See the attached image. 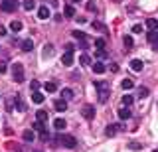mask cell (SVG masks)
<instances>
[{"label":"cell","instance_id":"6da1fadb","mask_svg":"<svg viewBox=\"0 0 158 152\" xmlns=\"http://www.w3.org/2000/svg\"><path fill=\"white\" fill-rule=\"evenodd\" d=\"M95 89L99 91V103H107V99H109V83L107 81H95Z\"/></svg>","mask_w":158,"mask_h":152},{"label":"cell","instance_id":"7a4b0ae2","mask_svg":"<svg viewBox=\"0 0 158 152\" xmlns=\"http://www.w3.org/2000/svg\"><path fill=\"white\" fill-rule=\"evenodd\" d=\"M12 79L16 83H24V79H26V75H24V65L20 61H14V65H12Z\"/></svg>","mask_w":158,"mask_h":152},{"label":"cell","instance_id":"3957f363","mask_svg":"<svg viewBox=\"0 0 158 152\" xmlns=\"http://www.w3.org/2000/svg\"><path fill=\"white\" fill-rule=\"evenodd\" d=\"M57 140H59V144L65 146V148H75L77 146V138L73 134H59Z\"/></svg>","mask_w":158,"mask_h":152},{"label":"cell","instance_id":"277c9868","mask_svg":"<svg viewBox=\"0 0 158 152\" xmlns=\"http://www.w3.org/2000/svg\"><path fill=\"white\" fill-rule=\"evenodd\" d=\"M16 8H18V0H2L0 2V10L6 12V14L16 12Z\"/></svg>","mask_w":158,"mask_h":152},{"label":"cell","instance_id":"5b68a950","mask_svg":"<svg viewBox=\"0 0 158 152\" xmlns=\"http://www.w3.org/2000/svg\"><path fill=\"white\" fill-rule=\"evenodd\" d=\"M81 115H83V119L93 121V119H95V107H93V105H85L81 109Z\"/></svg>","mask_w":158,"mask_h":152},{"label":"cell","instance_id":"8992f818","mask_svg":"<svg viewBox=\"0 0 158 152\" xmlns=\"http://www.w3.org/2000/svg\"><path fill=\"white\" fill-rule=\"evenodd\" d=\"M73 61H75V60H73V51H65V53L61 55V63H63V67H71V65H73Z\"/></svg>","mask_w":158,"mask_h":152},{"label":"cell","instance_id":"52a82bcc","mask_svg":"<svg viewBox=\"0 0 158 152\" xmlns=\"http://www.w3.org/2000/svg\"><path fill=\"white\" fill-rule=\"evenodd\" d=\"M53 109H56L57 113H65L67 111V101L65 99H57L56 103H53Z\"/></svg>","mask_w":158,"mask_h":152},{"label":"cell","instance_id":"ba28073f","mask_svg":"<svg viewBox=\"0 0 158 152\" xmlns=\"http://www.w3.org/2000/svg\"><path fill=\"white\" fill-rule=\"evenodd\" d=\"M117 115H118V119H121V121H128L132 113H131V109H128V107H123V109L117 111Z\"/></svg>","mask_w":158,"mask_h":152},{"label":"cell","instance_id":"9c48e42d","mask_svg":"<svg viewBox=\"0 0 158 152\" xmlns=\"http://www.w3.org/2000/svg\"><path fill=\"white\" fill-rule=\"evenodd\" d=\"M49 16H52V12H49L48 6H40L38 8V18H40V20H48Z\"/></svg>","mask_w":158,"mask_h":152},{"label":"cell","instance_id":"30bf717a","mask_svg":"<svg viewBox=\"0 0 158 152\" xmlns=\"http://www.w3.org/2000/svg\"><path fill=\"white\" fill-rule=\"evenodd\" d=\"M32 101L36 103V105H42V103L46 101V95L40 93V91H32Z\"/></svg>","mask_w":158,"mask_h":152},{"label":"cell","instance_id":"8fae6325","mask_svg":"<svg viewBox=\"0 0 158 152\" xmlns=\"http://www.w3.org/2000/svg\"><path fill=\"white\" fill-rule=\"evenodd\" d=\"M146 42H148V43H158V30H148Z\"/></svg>","mask_w":158,"mask_h":152},{"label":"cell","instance_id":"7c38bea8","mask_svg":"<svg viewBox=\"0 0 158 152\" xmlns=\"http://www.w3.org/2000/svg\"><path fill=\"white\" fill-rule=\"evenodd\" d=\"M44 91L46 93H56L57 91V83L56 81H46L44 83Z\"/></svg>","mask_w":158,"mask_h":152},{"label":"cell","instance_id":"4fadbf2b","mask_svg":"<svg viewBox=\"0 0 158 152\" xmlns=\"http://www.w3.org/2000/svg\"><path fill=\"white\" fill-rule=\"evenodd\" d=\"M22 138L26 140V142H34V140H36V132H34L32 129H28V130L22 132Z\"/></svg>","mask_w":158,"mask_h":152},{"label":"cell","instance_id":"5bb4252c","mask_svg":"<svg viewBox=\"0 0 158 152\" xmlns=\"http://www.w3.org/2000/svg\"><path fill=\"white\" fill-rule=\"evenodd\" d=\"M93 71H95L97 75H101V73H105V71H107L105 63H103V61H95V63H93Z\"/></svg>","mask_w":158,"mask_h":152},{"label":"cell","instance_id":"9a60e30c","mask_svg":"<svg viewBox=\"0 0 158 152\" xmlns=\"http://www.w3.org/2000/svg\"><path fill=\"white\" fill-rule=\"evenodd\" d=\"M22 28H24V24L20 22V20H12L10 22V30H12L14 34H18V32H22Z\"/></svg>","mask_w":158,"mask_h":152},{"label":"cell","instance_id":"2e32d148","mask_svg":"<svg viewBox=\"0 0 158 152\" xmlns=\"http://www.w3.org/2000/svg\"><path fill=\"white\" fill-rule=\"evenodd\" d=\"M142 67H144V61H140V60H132L131 61V69L132 71H142Z\"/></svg>","mask_w":158,"mask_h":152},{"label":"cell","instance_id":"e0dca14e","mask_svg":"<svg viewBox=\"0 0 158 152\" xmlns=\"http://www.w3.org/2000/svg\"><path fill=\"white\" fill-rule=\"evenodd\" d=\"M20 46H22V51H32L34 50V42L30 40V38H28V40H24Z\"/></svg>","mask_w":158,"mask_h":152},{"label":"cell","instance_id":"ac0fdd59","mask_svg":"<svg viewBox=\"0 0 158 152\" xmlns=\"http://www.w3.org/2000/svg\"><path fill=\"white\" fill-rule=\"evenodd\" d=\"M53 126H56V130H65L67 122H65V119H56L53 121Z\"/></svg>","mask_w":158,"mask_h":152},{"label":"cell","instance_id":"d6986e66","mask_svg":"<svg viewBox=\"0 0 158 152\" xmlns=\"http://www.w3.org/2000/svg\"><path fill=\"white\" fill-rule=\"evenodd\" d=\"M123 43H125V50H132V47H135V40H132L131 36L123 38Z\"/></svg>","mask_w":158,"mask_h":152},{"label":"cell","instance_id":"ffe728a7","mask_svg":"<svg viewBox=\"0 0 158 152\" xmlns=\"http://www.w3.org/2000/svg\"><path fill=\"white\" fill-rule=\"evenodd\" d=\"M36 121H40V122H46V121H48V111L40 109V111L36 113Z\"/></svg>","mask_w":158,"mask_h":152},{"label":"cell","instance_id":"44dd1931","mask_svg":"<svg viewBox=\"0 0 158 152\" xmlns=\"http://www.w3.org/2000/svg\"><path fill=\"white\" fill-rule=\"evenodd\" d=\"M63 12H65V18H75V8H73L71 4H67V6L63 8Z\"/></svg>","mask_w":158,"mask_h":152},{"label":"cell","instance_id":"7402d4cb","mask_svg":"<svg viewBox=\"0 0 158 152\" xmlns=\"http://www.w3.org/2000/svg\"><path fill=\"white\" fill-rule=\"evenodd\" d=\"M146 28H148V30H158V20H156V18H148V20H146Z\"/></svg>","mask_w":158,"mask_h":152},{"label":"cell","instance_id":"603a6c76","mask_svg":"<svg viewBox=\"0 0 158 152\" xmlns=\"http://www.w3.org/2000/svg\"><path fill=\"white\" fill-rule=\"evenodd\" d=\"M32 130H38L40 134H42V132H46V125H44V122H40V121H36L32 125Z\"/></svg>","mask_w":158,"mask_h":152},{"label":"cell","instance_id":"cb8c5ba5","mask_svg":"<svg viewBox=\"0 0 158 152\" xmlns=\"http://www.w3.org/2000/svg\"><path fill=\"white\" fill-rule=\"evenodd\" d=\"M42 55H44V57H49V55H53V46H52V43H46V46H44V51H42Z\"/></svg>","mask_w":158,"mask_h":152},{"label":"cell","instance_id":"d4e9b609","mask_svg":"<svg viewBox=\"0 0 158 152\" xmlns=\"http://www.w3.org/2000/svg\"><path fill=\"white\" fill-rule=\"evenodd\" d=\"M132 101H135V99H132V95H128V93H127V95H123V99H121L123 107H131V105H132Z\"/></svg>","mask_w":158,"mask_h":152},{"label":"cell","instance_id":"484cf974","mask_svg":"<svg viewBox=\"0 0 158 152\" xmlns=\"http://www.w3.org/2000/svg\"><path fill=\"white\" fill-rule=\"evenodd\" d=\"M14 99H16V109H18V111H26V103L22 101V97H20V95H16Z\"/></svg>","mask_w":158,"mask_h":152},{"label":"cell","instance_id":"4316f807","mask_svg":"<svg viewBox=\"0 0 158 152\" xmlns=\"http://www.w3.org/2000/svg\"><path fill=\"white\" fill-rule=\"evenodd\" d=\"M61 99H65V101H69V99H73V91L69 89V87H65V89L61 91Z\"/></svg>","mask_w":158,"mask_h":152},{"label":"cell","instance_id":"83f0119b","mask_svg":"<svg viewBox=\"0 0 158 152\" xmlns=\"http://www.w3.org/2000/svg\"><path fill=\"white\" fill-rule=\"evenodd\" d=\"M148 95H150V89H148V87H138V97H140V99H146Z\"/></svg>","mask_w":158,"mask_h":152},{"label":"cell","instance_id":"f1b7e54d","mask_svg":"<svg viewBox=\"0 0 158 152\" xmlns=\"http://www.w3.org/2000/svg\"><path fill=\"white\" fill-rule=\"evenodd\" d=\"M105 46H107L105 38H97L95 40V50H105Z\"/></svg>","mask_w":158,"mask_h":152},{"label":"cell","instance_id":"f546056e","mask_svg":"<svg viewBox=\"0 0 158 152\" xmlns=\"http://www.w3.org/2000/svg\"><path fill=\"white\" fill-rule=\"evenodd\" d=\"M36 8V0H24V10H34Z\"/></svg>","mask_w":158,"mask_h":152},{"label":"cell","instance_id":"4dcf8cb0","mask_svg":"<svg viewBox=\"0 0 158 152\" xmlns=\"http://www.w3.org/2000/svg\"><path fill=\"white\" fill-rule=\"evenodd\" d=\"M105 134L107 136H115L117 134V125H109L107 129H105Z\"/></svg>","mask_w":158,"mask_h":152},{"label":"cell","instance_id":"1f68e13d","mask_svg":"<svg viewBox=\"0 0 158 152\" xmlns=\"http://www.w3.org/2000/svg\"><path fill=\"white\" fill-rule=\"evenodd\" d=\"M79 63H81V65H89V63H91V57H89L87 53H81V55H79Z\"/></svg>","mask_w":158,"mask_h":152},{"label":"cell","instance_id":"d6a6232c","mask_svg":"<svg viewBox=\"0 0 158 152\" xmlns=\"http://www.w3.org/2000/svg\"><path fill=\"white\" fill-rule=\"evenodd\" d=\"M121 85H123V89H125V91H128V89H132V87H135V83H132V79H123Z\"/></svg>","mask_w":158,"mask_h":152},{"label":"cell","instance_id":"836d02e7","mask_svg":"<svg viewBox=\"0 0 158 152\" xmlns=\"http://www.w3.org/2000/svg\"><path fill=\"white\" fill-rule=\"evenodd\" d=\"M128 148H131V150H140L142 144H140V142H136V140H131V142H128Z\"/></svg>","mask_w":158,"mask_h":152},{"label":"cell","instance_id":"e575fe53","mask_svg":"<svg viewBox=\"0 0 158 152\" xmlns=\"http://www.w3.org/2000/svg\"><path fill=\"white\" fill-rule=\"evenodd\" d=\"M91 26L95 28V30H99V32H107V26H105V24H101V22H93Z\"/></svg>","mask_w":158,"mask_h":152},{"label":"cell","instance_id":"d590c367","mask_svg":"<svg viewBox=\"0 0 158 152\" xmlns=\"http://www.w3.org/2000/svg\"><path fill=\"white\" fill-rule=\"evenodd\" d=\"M73 38H77L79 42H81V40H87V36H85L81 30H73Z\"/></svg>","mask_w":158,"mask_h":152},{"label":"cell","instance_id":"8d00e7d4","mask_svg":"<svg viewBox=\"0 0 158 152\" xmlns=\"http://www.w3.org/2000/svg\"><path fill=\"white\" fill-rule=\"evenodd\" d=\"M14 107H16V99L12 97V99L6 101V111H14Z\"/></svg>","mask_w":158,"mask_h":152},{"label":"cell","instance_id":"74e56055","mask_svg":"<svg viewBox=\"0 0 158 152\" xmlns=\"http://www.w3.org/2000/svg\"><path fill=\"white\" fill-rule=\"evenodd\" d=\"M87 10H89V12H93V10H97V4H95V2H93V0H89V2H87Z\"/></svg>","mask_w":158,"mask_h":152},{"label":"cell","instance_id":"f35d334b","mask_svg":"<svg viewBox=\"0 0 158 152\" xmlns=\"http://www.w3.org/2000/svg\"><path fill=\"white\" fill-rule=\"evenodd\" d=\"M30 89H32V91H38V89H40V81L34 79L32 83H30Z\"/></svg>","mask_w":158,"mask_h":152},{"label":"cell","instance_id":"ab89813d","mask_svg":"<svg viewBox=\"0 0 158 152\" xmlns=\"http://www.w3.org/2000/svg\"><path fill=\"white\" fill-rule=\"evenodd\" d=\"M142 32V26L140 24H136V26H132V34H140Z\"/></svg>","mask_w":158,"mask_h":152},{"label":"cell","instance_id":"60d3db41","mask_svg":"<svg viewBox=\"0 0 158 152\" xmlns=\"http://www.w3.org/2000/svg\"><path fill=\"white\" fill-rule=\"evenodd\" d=\"M6 69H8V67H6V61H0V73H6Z\"/></svg>","mask_w":158,"mask_h":152},{"label":"cell","instance_id":"b9f144b4","mask_svg":"<svg viewBox=\"0 0 158 152\" xmlns=\"http://www.w3.org/2000/svg\"><path fill=\"white\" fill-rule=\"evenodd\" d=\"M79 47H81V50H87V47H89L87 40H81V43H79Z\"/></svg>","mask_w":158,"mask_h":152},{"label":"cell","instance_id":"7bdbcfd3","mask_svg":"<svg viewBox=\"0 0 158 152\" xmlns=\"http://www.w3.org/2000/svg\"><path fill=\"white\" fill-rule=\"evenodd\" d=\"M75 50V46H73V43H65V51H73Z\"/></svg>","mask_w":158,"mask_h":152},{"label":"cell","instance_id":"ee69618b","mask_svg":"<svg viewBox=\"0 0 158 152\" xmlns=\"http://www.w3.org/2000/svg\"><path fill=\"white\" fill-rule=\"evenodd\" d=\"M97 55L99 57H107V53H105V50H97Z\"/></svg>","mask_w":158,"mask_h":152},{"label":"cell","instance_id":"f6af8a7d","mask_svg":"<svg viewBox=\"0 0 158 152\" xmlns=\"http://www.w3.org/2000/svg\"><path fill=\"white\" fill-rule=\"evenodd\" d=\"M6 32H8V30L2 26V24H0V36H6Z\"/></svg>","mask_w":158,"mask_h":152},{"label":"cell","instance_id":"bcb514c9","mask_svg":"<svg viewBox=\"0 0 158 152\" xmlns=\"http://www.w3.org/2000/svg\"><path fill=\"white\" fill-rule=\"evenodd\" d=\"M75 20H77L79 24H85V22H87V20H85V18H83V16H79V18H75Z\"/></svg>","mask_w":158,"mask_h":152},{"label":"cell","instance_id":"7dc6e473","mask_svg":"<svg viewBox=\"0 0 158 152\" xmlns=\"http://www.w3.org/2000/svg\"><path fill=\"white\" fill-rule=\"evenodd\" d=\"M111 71H118V65H117V63H111Z\"/></svg>","mask_w":158,"mask_h":152},{"label":"cell","instance_id":"c3c4849f","mask_svg":"<svg viewBox=\"0 0 158 152\" xmlns=\"http://www.w3.org/2000/svg\"><path fill=\"white\" fill-rule=\"evenodd\" d=\"M154 51H158V43H154Z\"/></svg>","mask_w":158,"mask_h":152},{"label":"cell","instance_id":"681fc988","mask_svg":"<svg viewBox=\"0 0 158 152\" xmlns=\"http://www.w3.org/2000/svg\"><path fill=\"white\" fill-rule=\"evenodd\" d=\"M71 2H81V0H71Z\"/></svg>","mask_w":158,"mask_h":152},{"label":"cell","instance_id":"f907efd6","mask_svg":"<svg viewBox=\"0 0 158 152\" xmlns=\"http://www.w3.org/2000/svg\"><path fill=\"white\" fill-rule=\"evenodd\" d=\"M113 2H121V0H113Z\"/></svg>","mask_w":158,"mask_h":152},{"label":"cell","instance_id":"816d5d0a","mask_svg":"<svg viewBox=\"0 0 158 152\" xmlns=\"http://www.w3.org/2000/svg\"><path fill=\"white\" fill-rule=\"evenodd\" d=\"M38 152H42V150H38Z\"/></svg>","mask_w":158,"mask_h":152},{"label":"cell","instance_id":"f5cc1de1","mask_svg":"<svg viewBox=\"0 0 158 152\" xmlns=\"http://www.w3.org/2000/svg\"><path fill=\"white\" fill-rule=\"evenodd\" d=\"M154 152H158V150H154Z\"/></svg>","mask_w":158,"mask_h":152}]
</instances>
